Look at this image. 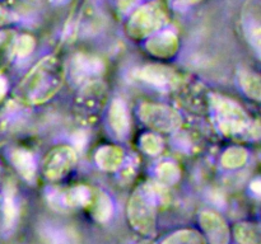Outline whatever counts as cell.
Wrapping results in <instances>:
<instances>
[{
    "instance_id": "obj_1",
    "label": "cell",
    "mask_w": 261,
    "mask_h": 244,
    "mask_svg": "<svg viewBox=\"0 0 261 244\" xmlns=\"http://www.w3.org/2000/svg\"><path fill=\"white\" fill-rule=\"evenodd\" d=\"M66 70L63 61L56 56L41 58L20 80L14 96L25 106H40L50 101L65 81Z\"/></svg>"
},
{
    "instance_id": "obj_2",
    "label": "cell",
    "mask_w": 261,
    "mask_h": 244,
    "mask_svg": "<svg viewBox=\"0 0 261 244\" xmlns=\"http://www.w3.org/2000/svg\"><path fill=\"white\" fill-rule=\"evenodd\" d=\"M211 109L212 119L223 136L244 140L261 139L260 121L252 119L233 99L212 94Z\"/></svg>"
},
{
    "instance_id": "obj_3",
    "label": "cell",
    "mask_w": 261,
    "mask_h": 244,
    "mask_svg": "<svg viewBox=\"0 0 261 244\" xmlns=\"http://www.w3.org/2000/svg\"><path fill=\"white\" fill-rule=\"evenodd\" d=\"M167 196L162 185L139 186L133 192L127 205V218L130 225L140 234L153 235L155 233V216L158 203L165 202Z\"/></svg>"
},
{
    "instance_id": "obj_4",
    "label": "cell",
    "mask_w": 261,
    "mask_h": 244,
    "mask_svg": "<svg viewBox=\"0 0 261 244\" xmlns=\"http://www.w3.org/2000/svg\"><path fill=\"white\" fill-rule=\"evenodd\" d=\"M167 22V14L160 2L148 3L135 10L127 22V33L135 40L149 37L161 30Z\"/></svg>"
},
{
    "instance_id": "obj_5",
    "label": "cell",
    "mask_w": 261,
    "mask_h": 244,
    "mask_svg": "<svg viewBox=\"0 0 261 244\" xmlns=\"http://www.w3.org/2000/svg\"><path fill=\"white\" fill-rule=\"evenodd\" d=\"M139 117L145 126L157 132L177 131L182 125L180 113L166 104L143 103L139 108Z\"/></svg>"
},
{
    "instance_id": "obj_6",
    "label": "cell",
    "mask_w": 261,
    "mask_h": 244,
    "mask_svg": "<svg viewBox=\"0 0 261 244\" xmlns=\"http://www.w3.org/2000/svg\"><path fill=\"white\" fill-rule=\"evenodd\" d=\"M78 155L69 145H59L46 154L42 162V173L48 180H59L68 175L75 167Z\"/></svg>"
},
{
    "instance_id": "obj_7",
    "label": "cell",
    "mask_w": 261,
    "mask_h": 244,
    "mask_svg": "<svg viewBox=\"0 0 261 244\" xmlns=\"http://www.w3.org/2000/svg\"><path fill=\"white\" fill-rule=\"evenodd\" d=\"M69 73L73 83L78 85H87L99 80L105 73V64L99 57L88 53H76L71 58Z\"/></svg>"
},
{
    "instance_id": "obj_8",
    "label": "cell",
    "mask_w": 261,
    "mask_h": 244,
    "mask_svg": "<svg viewBox=\"0 0 261 244\" xmlns=\"http://www.w3.org/2000/svg\"><path fill=\"white\" fill-rule=\"evenodd\" d=\"M138 79L144 83L154 86V88L162 89V90H172L176 89L180 84V76L177 75L173 69L160 64H150L140 68L135 73Z\"/></svg>"
},
{
    "instance_id": "obj_9",
    "label": "cell",
    "mask_w": 261,
    "mask_h": 244,
    "mask_svg": "<svg viewBox=\"0 0 261 244\" xmlns=\"http://www.w3.org/2000/svg\"><path fill=\"white\" fill-rule=\"evenodd\" d=\"M93 190L89 188L88 186L76 185L73 187L68 188L64 191H55L50 193V201L53 205H56V207H88L89 202L92 200Z\"/></svg>"
},
{
    "instance_id": "obj_10",
    "label": "cell",
    "mask_w": 261,
    "mask_h": 244,
    "mask_svg": "<svg viewBox=\"0 0 261 244\" xmlns=\"http://www.w3.org/2000/svg\"><path fill=\"white\" fill-rule=\"evenodd\" d=\"M178 38L172 30H158L149 36L145 42V48L150 55L158 58H171L177 53Z\"/></svg>"
},
{
    "instance_id": "obj_11",
    "label": "cell",
    "mask_w": 261,
    "mask_h": 244,
    "mask_svg": "<svg viewBox=\"0 0 261 244\" xmlns=\"http://www.w3.org/2000/svg\"><path fill=\"white\" fill-rule=\"evenodd\" d=\"M200 225L206 240L211 244H228L229 228L226 220L213 211H204L200 215Z\"/></svg>"
},
{
    "instance_id": "obj_12",
    "label": "cell",
    "mask_w": 261,
    "mask_h": 244,
    "mask_svg": "<svg viewBox=\"0 0 261 244\" xmlns=\"http://www.w3.org/2000/svg\"><path fill=\"white\" fill-rule=\"evenodd\" d=\"M40 235L45 244H78V235L71 226L58 221H46L41 225Z\"/></svg>"
},
{
    "instance_id": "obj_13",
    "label": "cell",
    "mask_w": 261,
    "mask_h": 244,
    "mask_svg": "<svg viewBox=\"0 0 261 244\" xmlns=\"http://www.w3.org/2000/svg\"><path fill=\"white\" fill-rule=\"evenodd\" d=\"M18 191L12 180H7L3 188L2 211L5 229H12L15 225L19 216V202H18Z\"/></svg>"
},
{
    "instance_id": "obj_14",
    "label": "cell",
    "mask_w": 261,
    "mask_h": 244,
    "mask_svg": "<svg viewBox=\"0 0 261 244\" xmlns=\"http://www.w3.org/2000/svg\"><path fill=\"white\" fill-rule=\"evenodd\" d=\"M9 159L18 174L27 182H33L37 173L35 157L32 152L23 147H15L10 151Z\"/></svg>"
},
{
    "instance_id": "obj_15",
    "label": "cell",
    "mask_w": 261,
    "mask_h": 244,
    "mask_svg": "<svg viewBox=\"0 0 261 244\" xmlns=\"http://www.w3.org/2000/svg\"><path fill=\"white\" fill-rule=\"evenodd\" d=\"M94 160L103 172H116L124 164V150L116 145H105L97 150Z\"/></svg>"
},
{
    "instance_id": "obj_16",
    "label": "cell",
    "mask_w": 261,
    "mask_h": 244,
    "mask_svg": "<svg viewBox=\"0 0 261 244\" xmlns=\"http://www.w3.org/2000/svg\"><path fill=\"white\" fill-rule=\"evenodd\" d=\"M109 124L119 137H125L130 131V116L127 107L121 99H114L110 104Z\"/></svg>"
},
{
    "instance_id": "obj_17",
    "label": "cell",
    "mask_w": 261,
    "mask_h": 244,
    "mask_svg": "<svg viewBox=\"0 0 261 244\" xmlns=\"http://www.w3.org/2000/svg\"><path fill=\"white\" fill-rule=\"evenodd\" d=\"M242 25H244L246 41L251 46L257 57L261 58V17L259 13L249 10L245 14Z\"/></svg>"
},
{
    "instance_id": "obj_18",
    "label": "cell",
    "mask_w": 261,
    "mask_h": 244,
    "mask_svg": "<svg viewBox=\"0 0 261 244\" xmlns=\"http://www.w3.org/2000/svg\"><path fill=\"white\" fill-rule=\"evenodd\" d=\"M88 207L91 208L93 219L98 223H106L112 218V214H114L112 200L103 191H93Z\"/></svg>"
},
{
    "instance_id": "obj_19",
    "label": "cell",
    "mask_w": 261,
    "mask_h": 244,
    "mask_svg": "<svg viewBox=\"0 0 261 244\" xmlns=\"http://www.w3.org/2000/svg\"><path fill=\"white\" fill-rule=\"evenodd\" d=\"M239 84L249 98L261 102V74L251 70H241L239 73Z\"/></svg>"
},
{
    "instance_id": "obj_20",
    "label": "cell",
    "mask_w": 261,
    "mask_h": 244,
    "mask_svg": "<svg viewBox=\"0 0 261 244\" xmlns=\"http://www.w3.org/2000/svg\"><path fill=\"white\" fill-rule=\"evenodd\" d=\"M249 159V152L246 149L241 146H232L228 147L226 151L222 154L221 163L222 167L226 169L233 170L244 167Z\"/></svg>"
},
{
    "instance_id": "obj_21",
    "label": "cell",
    "mask_w": 261,
    "mask_h": 244,
    "mask_svg": "<svg viewBox=\"0 0 261 244\" xmlns=\"http://www.w3.org/2000/svg\"><path fill=\"white\" fill-rule=\"evenodd\" d=\"M160 244H206V239L198 230L184 229L168 235Z\"/></svg>"
},
{
    "instance_id": "obj_22",
    "label": "cell",
    "mask_w": 261,
    "mask_h": 244,
    "mask_svg": "<svg viewBox=\"0 0 261 244\" xmlns=\"http://www.w3.org/2000/svg\"><path fill=\"white\" fill-rule=\"evenodd\" d=\"M155 177L160 185L172 186L181 178V169L176 163L162 162L155 168Z\"/></svg>"
},
{
    "instance_id": "obj_23",
    "label": "cell",
    "mask_w": 261,
    "mask_h": 244,
    "mask_svg": "<svg viewBox=\"0 0 261 244\" xmlns=\"http://www.w3.org/2000/svg\"><path fill=\"white\" fill-rule=\"evenodd\" d=\"M234 236L240 244H261V228L251 223H241L234 228Z\"/></svg>"
},
{
    "instance_id": "obj_24",
    "label": "cell",
    "mask_w": 261,
    "mask_h": 244,
    "mask_svg": "<svg viewBox=\"0 0 261 244\" xmlns=\"http://www.w3.org/2000/svg\"><path fill=\"white\" fill-rule=\"evenodd\" d=\"M35 38L30 35H22L15 38L13 43V53L18 58H25L33 52L35 50Z\"/></svg>"
},
{
    "instance_id": "obj_25",
    "label": "cell",
    "mask_w": 261,
    "mask_h": 244,
    "mask_svg": "<svg viewBox=\"0 0 261 244\" xmlns=\"http://www.w3.org/2000/svg\"><path fill=\"white\" fill-rule=\"evenodd\" d=\"M13 36L9 32L0 30V73L5 69L13 55Z\"/></svg>"
},
{
    "instance_id": "obj_26",
    "label": "cell",
    "mask_w": 261,
    "mask_h": 244,
    "mask_svg": "<svg viewBox=\"0 0 261 244\" xmlns=\"http://www.w3.org/2000/svg\"><path fill=\"white\" fill-rule=\"evenodd\" d=\"M140 147L148 155L160 154L163 147V141L158 135L148 132L140 137Z\"/></svg>"
},
{
    "instance_id": "obj_27",
    "label": "cell",
    "mask_w": 261,
    "mask_h": 244,
    "mask_svg": "<svg viewBox=\"0 0 261 244\" xmlns=\"http://www.w3.org/2000/svg\"><path fill=\"white\" fill-rule=\"evenodd\" d=\"M250 190H251V192L254 193L255 196L261 197V177L255 178V179L252 180L251 185H250Z\"/></svg>"
},
{
    "instance_id": "obj_28",
    "label": "cell",
    "mask_w": 261,
    "mask_h": 244,
    "mask_svg": "<svg viewBox=\"0 0 261 244\" xmlns=\"http://www.w3.org/2000/svg\"><path fill=\"white\" fill-rule=\"evenodd\" d=\"M10 22V14L2 4H0V27H4L5 24Z\"/></svg>"
},
{
    "instance_id": "obj_29",
    "label": "cell",
    "mask_w": 261,
    "mask_h": 244,
    "mask_svg": "<svg viewBox=\"0 0 261 244\" xmlns=\"http://www.w3.org/2000/svg\"><path fill=\"white\" fill-rule=\"evenodd\" d=\"M8 94V83L4 78H0V103L5 99Z\"/></svg>"
},
{
    "instance_id": "obj_30",
    "label": "cell",
    "mask_w": 261,
    "mask_h": 244,
    "mask_svg": "<svg viewBox=\"0 0 261 244\" xmlns=\"http://www.w3.org/2000/svg\"><path fill=\"white\" fill-rule=\"evenodd\" d=\"M55 2H56V3H65L66 0H55Z\"/></svg>"
},
{
    "instance_id": "obj_31",
    "label": "cell",
    "mask_w": 261,
    "mask_h": 244,
    "mask_svg": "<svg viewBox=\"0 0 261 244\" xmlns=\"http://www.w3.org/2000/svg\"><path fill=\"white\" fill-rule=\"evenodd\" d=\"M139 244H150L149 241H143V243H139Z\"/></svg>"
}]
</instances>
